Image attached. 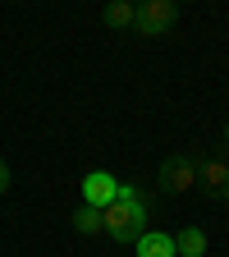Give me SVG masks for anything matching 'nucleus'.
I'll use <instances>...</instances> for the list:
<instances>
[{
	"mask_svg": "<svg viewBox=\"0 0 229 257\" xmlns=\"http://www.w3.org/2000/svg\"><path fill=\"white\" fill-rule=\"evenodd\" d=\"M174 252L179 257H202L206 252V230L202 225H183V230L174 234Z\"/></svg>",
	"mask_w": 229,
	"mask_h": 257,
	"instance_id": "7",
	"label": "nucleus"
},
{
	"mask_svg": "<svg viewBox=\"0 0 229 257\" xmlns=\"http://www.w3.org/2000/svg\"><path fill=\"white\" fill-rule=\"evenodd\" d=\"M101 220H106V234L115 243H138L147 234V193L138 184L119 179V193H115V202L101 211Z\"/></svg>",
	"mask_w": 229,
	"mask_h": 257,
	"instance_id": "1",
	"label": "nucleus"
},
{
	"mask_svg": "<svg viewBox=\"0 0 229 257\" xmlns=\"http://www.w3.org/2000/svg\"><path fill=\"white\" fill-rule=\"evenodd\" d=\"M220 143H224V147H229V119H224V128H220Z\"/></svg>",
	"mask_w": 229,
	"mask_h": 257,
	"instance_id": "11",
	"label": "nucleus"
},
{
	"mask_svg": "<svg viewBox=\"0 0 229 257\" xmlns=\"http://www.w3.org/2000/svg\"><path fill=\"white\" fill-rule=\"evenodd\" d=\"M197 188L206 193V198L224 202V198H229V166H224V161H215V156L197 161Z\"/></svg>",
	"mask_w": 229,
	"mask_h": 257,
	"instance_id": "5",
	"label": "nucleus"
},
{
	"mask_svg": "<svg viewBox=\"0 0 229 257\" xmlns=\"http://www.w3.org/2000/svg\"><path fill=\"white\" fill-rule=\"evenodd\" d=\"M138 257H179V252H174V234L147 230V234L138 239Z\"/></svg>",
	"mask_w": 229,
	"mask_h": 257,
	"instance_id": "6",
	"label": "nucleus"
},
{
	"mask_svg": "<svg viewBox=\"0 0 229 257\" xmlns=\"http://www.w3.org/2000/svg\"><path fill=\"white\" fill-rule=\"evenodd\" d=\"M74 230H78V234H106V220H101V211H96V207H78V211H74Z\"/></svg>",
	"mask_w": 229,
	"mask_h": 257,
	"instance_id": "9",
	"label": "nucleus"
},
{
	"mask_svg": "<svg viewBox=\"0 0 229 257\" xmlns=\"http://www.w3.org/2000/svg\"><path fill=\"white\" fill-rule=\"evenodd\" d=\"M156 184H160V193H170V198L197 188V152H170L160 161V170H156Z\"/></svg>",
	"mask_w": 229,
	"mask_h": 257,
	"instance_id": "2",
	"label": "nucleus"
},
{
	"mask_svg": "<svg viewBox=\"0 0 229 257\" xmlns=\"http://www.w3.org/2000/svg\"><path fill=\"white\" fill-rule=\"evenodd\" d=\"M179 19L174 0H133V32L138 37H165Z\"/></svg>",
	"mask_w": 229,
	"mask_h": 257,
	"instance_id": "3",
	"label": "nucleus"
},
{
	"mask_svg": "<svg viewBox=\"0 0 229 257\" xmlns=\"http://www.w3.org/2000/svg\"><path fill=\"white\" fill-rule=\"evenodd\" d=\"M174 5H179V0H174Z\"/></svg>",
	"mask_w": 229,
	"mask_h": 257,
	"instance_id": "12",
	"label": "nucleus"
},
{
	"mask_svg": "<svg viewBox=\"0 0 229 257\" xmlns=\"http://www.w3.org/2000/svg\"><path fill=\"white\" fill-rule=\"evenodd\" d=\"M78 188H83V207H96V211H106V207L115 202V193H119V179H115L110 170H87Z\"/></svg>",
	"mask_w": 229,
	"mask_h": 257,
	"instance_id": "4",
	"label": "nucleus"
},
{
	"mask_svg": "<svg viewBox=\"0 0 229 257\" xmlns=\"http://www.w3.org/2000/svg\"><path fill=\"white\" fill-rule=\"evenodd\" d=\"M10 184H14V175H10V166L0 161V193H10Z\"/></svg>",
	"mask_w": 229,
	"mask_h": 257,
	"instance_id": "10",
	"label": "nucleus"
},
{
	"mask_svg": "<svg viewBox=\"0 0 229 257\" xmlns=\"http://www.w3.org/2000/svg\"><path fill=\"white\" fill-rule=\"evenodd\" d=\"M101 19H106V28H115V32H133V0H106Z\"/></svg>",
	"mask_w": 229,
	"mask_h": 257,
	"instance_id": "8",
	"label": "nucleus"
}]
</instances>
